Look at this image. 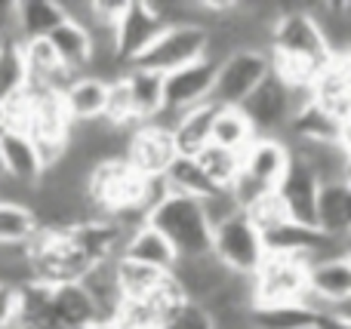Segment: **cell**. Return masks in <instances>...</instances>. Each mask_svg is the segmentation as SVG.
<instances>
[{"mask_svg":"<svg viewBox=\"0 0 351 329\" xmlns=\"http://www.w3.org/2000/svg\"><path fill=\"white\" fill-rule=\"evenodd\" d=\"M216 105L204 102L197 108L179 114L173 127V142H176V154L179 157H197L206 145L213 142V120H216Z\"/></svg>","mask_w":351,"mask_h":329,"instance_id":"ac0fdd59","label":"cell"},{"mask_svg":"<svg viewBox=\"0 0 351 329\" xmlns=\"http://www.w3.org/2000/svg\"><path fill=\"white\" fill-rule=\"evenodd\" d=\"M206 55V28L200 25H167L160 37L148 47L145 55L136 59L130 68H145L154 74H173L179 68H188Z\"/></svg>","mask_w":351,"mask_h":329,"instance_id":"5b68a950","label":"cell"},{"mask_svg":"<svg viewBox=\"0 0 351 329\" xmlns=\"http://www.w3.org/2000/svg\"><path fill=\"white\" fill-rule=\"evenodd\" d=\"M194 160L200 163V170L210 176V182L216 185V188H231L234 179L241 176V166H243L241 154L225 151V148H219V145H206Z\"/></svg>","mask_w":351,"mask_h":329,"instance_id":"4316f807","label":"cell"},{"mask_svg":"<svg viewBox=\"0 0 351 329\" xmlns=\"http://www.w3.org/2000/svg\"><path fill=\"white\" fill-rule=\"evenodd\" d=\"M117 283H121L123 302H148L170 287V274L136 265L130 259H117Z\"/></svg>","mask_w":351,"mask_h":329,"instance_id":"7402d4cb","label":"cell"},{"mask_svg":"<svg viewBox=\"0 0 351 329\" xmlns=\"http://www.w3.org/2000/svg\"><path fill=\"white\" fill-rule=\"evenodd\" d=\"M317 231L324 237L346 240L351 237V188L346 182L324 185L317 197Z\"/></svg>","mask_w":351,"mask_h":329,"instance_id":"2e32d148","label":"cell"},{"mask_svg":"<svg viewBox=\"0 0 351 329\" xmlns=\"http://www.w3.org/2000/svg\"><path fill=\"white\" fill-rule=\"evenodd\" d=\"M37 234V219L28 207L0 200V244H31Z\"/></svg>","mask_w":351,"mask_h":329,"instance_id":"83f0119b","label":"cell"},{"mask_svg":"<svg viewBox=\"0 0 351 329\" xmlns=\"http://www.w3.org/2000/svg\"><path fill=\"white\" fill-rule=\"evenodd\" d=\"M213 83H216V65L206 59L167 74L164 77V108L176 111V114H185V111L210 102Z\"/></svg>","mask_w":351,"mask_h":329,"instance_id":"30bf717a","label":"cell"},{"mask_svg":"<svg viewBox=\"0 0 351 329\" xmlns=\"http://www.w3.org/2000/svg\"><path fill=\"white\" fill-rule=\"evenodd\" d=\"M176 154V142L173 133L158 123H139L130 135V148H127V163L133 166L139 176L145 179H158L167 176V170L173 166Z\"/></svg>","mask_w":351,"mask_h":329,"instance_id":"9c48e42d","label":"cell"},{"mask_svg":"<svg viewBox=\"0 0 351 329\" xmlns=\"http://www.w3.org/2000/svg\"><path fill=\"white\" fill-rule=\"evenodd\" d=\"M346 185L351 188V160H348V170H346Z\"/></svg>","mask_w":351,"mask_h":329,"instance_id":"8d00e7d4","label":"cell"},{"mask_svg":"<svg viewBox=\"0 0 351 329\" xmlns=\"http://www.w3.org/2000/svg\"><path fill=\"white\" fill-rule=\"evenodd\" d=\"M293 163V148L287 139H274V135H259L253 145L243 151V166L241 172H247L250 179H256L265 188H278L280 179L287 176Z\"/></svg>","mask_w":351,"mask_h":329,"instance_id":"7c38bea8","label":"cell"},{"mask_svg":"<svg viewBox=\"0 0 351 329\" xmlns=\"http://www.w3.org/2000/svg\"><path fill=\"white\" fill-rule=\"evenodd\" d=\"M308 295V262L293 256H265L262 268L253 274L256 308L302 305Z\"/></svg>","mask_w":351,"mask_h":329,"instance_id":"3957f363","label":"cell"},{"mask_svg":"<svg viewBox=\"0 0 351 329\" xmlns=\"http://www.w3.org/2000/svg\"><path fill=\"white\" fill-rule=\"evenodd\" d=\"M200 207H204V215H206V222H210V228H219L228 219L241 215V207H237L234 194H231L228 188H216L210 197L200 200Z\"/></svg>","mask_w":351,"mask_h":329,"instance_id":"4dcf8cb0","label":"cell"},{"mask_svg":"<svg viewBox=\"0 0 351 329\" xmlns=\"http://www.w3.org/2000/svg\"><path fill=\"white\" fill-rule=\"evenodd\" d=\"M65 22L59 0H19V43L43 40Z\"/></svg>","mask_w":351,"mask_h":329,"instance_id":"44dd1931","label":"cell"},{"mask_svg":"<svg viewBox=\"0 0 351 329\" xmlns=\"http://www.w3.org/2000/svg\"><path fill=\"white\" fill-rule=\"evenodd\" d=\"M123 83L133 98V111L139 123H152L164 111V74L145 71V68H127Z\"/></svg>","mask_w":351,"mask_h":329,"instance_id":"ffe728a7","label":"cell"},{"mask_svg":"<svg viewBox=\"0 0 351 329\" xmlns=\"http://www.w3.org/2000/svg\"><path fill=\"white\" fill-rule=\"evenodd\" d=\"M333 62H336V68H339L342 80H346V86H348V92H351V53L348 55H339V59H333Z\"/></svg>","mask_w":351,"mask_h":329,"instance_id":"e575fe53","label":"cell"},{"mask_svg":"<svg viewBox=\"0 0 351 329\" xmlns=\"http://www.w3.org/2000/svg\"><path fill=\"white\" fill-rule=\"evenodd\" d=\"M315 329H351V317L339 311H324L315 317Z\"/></svg>","mask_w":351,"mask_h":329,"instance_id":"836d02e7","label":"cell"},{"mask_svg":"<svg viewBox=\"0 0 351 329\" xmlns=\"http://www.w3.org/2000/svg\"><path fill=\"white\" fill-rule=\"evenodd\" d=\"M47 40L53 43L59 62L74 74V77H77V74H86L90 59H93V34L84 28V25H74L65 18Z\"/></svg>","mask_w":351,"mask_h":329,"instance_id":"d6986e66","label":"cell"},{"mask_svg":"<svg viewBox=\"0 0 351 329\" xmlns=\"http://www.w3.org/2000/svg\"><path fill=\"white\" fill-rule=\"evenodd\" d=\"M148 225L160 231L179 259H194L213 252V228L204 215V207L194 197L170 194L164 203L152 209Z\"/></svg>","mask_w":351,"mask_h":329,"instance_id":"6da1fadb","label":"cell"},{"mask_svg":"<svg viewBox=\"0 0 351 329\" xmlns=\"http://www.w3.org/2000/svg\"><path fill=\"white\" fill-rule=\"evenodd\" d=\"M170 280L185 302L210 305V302L225 289V283L231 280V271L225 268L213 252H206V256L179 259L170 271Z\"/></svg>","mask_w":351,"mask_h":329,"instance_id":"52a82bcc","label":"cell"},{"mask_svg":"<svg viewBox=\"0 0 351 329\" xmlns=\"http://www.w3.org/2000/svg\"><path fill=\"white\" fill-rule=\"evenodd\" d=\"M164 18L152 10V0H127V10L114 25V49L123 65H136L164 31Z\"/></svg>","mask_w":351,"mask_h":329,"instance_id":"8992f818","label":"cell"},{"mask_svg":"<svg viewBox=\"0 0 351 329\" xmlns=\"http://www.w3.org/2000/svg\"><path fill=\"white\" fill-rule=\"evenodd\" d=\"M268 74H271V53L237 49L216 68V83H213L210 102L216 108H241Z\"/></svg>","mask_w":351,"mask_h":329,"instance_id":"7a4b0ae2","label":"cell"},{"mask_svg":"<svg viewBox=\"0 0 351 329\" xmlns=\"http://www.w3.org/2000/svg\"><path fill=\"white\" fill-rule=\"evenodd\" d=\"M164 179H167L170 194L194 197V200H204V197H210L216 191V185L210 182V176L200 170V163L194 157H176Z\"/></svg>","mask_w":351,"mask_h":329,"instance_id":"d4e9b609","label":"cell"},{"mask_svg":"<svg viewBox=\"0 0 351 329\" xmlns=\"http://www.w3.org/2000/svg\"><path fill=\"white\" fill-rule=\"evenodd\" d=\"M108 86L105 80L90 77V74H77L71 83L62 90V105H65L71 123L80 120H99L105 117V105H108Z\"/></svg>","mask_w":351,"mask_h":329,"instance_id":"5bb4252c","label":"cell"},{"mask_svg":"<svg viewBox=\"0 0 351 329\" xmlns=\"http://www.w3.org/2000/svg\"><path fill=\"white\" fill-rule=\"evenodd\" d=\"M278 197L284 203L287 215L299 225H308V228H317V197H321V182L317 176L302 163L299 157H293L290 170L287 176L280 179L278 188Z\"/></svg>","mask_w":351,"mask_h":329,"instance_id":"8fae6325","label":"cell"},{"mask_svg":"<svg viewBox=\"0 0 351 329\" xmlns=\"http://www.w3.org/2000/svg\"><path fill=\"white\" fill-rule=\"evenodd\" d=\"M160 329H216V324H213V314L204 305L182 299L167 311Z\"/></svg>","mask_w":351,"mask_h":329,"instance_id":"f1b7e54d","label":"cell"},{"mask_svg":"<svg viewBox=\"0 0 351 329\" xmlns=\"http://www.w3.org/2000/svg\"><path fill=\"white\" fill-rule=\"evenodd\" d=\"M213 256L241 277H253L265 262V240L262 231L247 219V215H234L225 225L213 228Z\"/></svg>","mask_w":351,"mask_h":329,"instance_id":"277c9868","label":"cell"},{"mask_svg":"<svg viewBox=\"0 0 351 329\" xmlns=\"http://www.w3.org/2000/svg\"><path fill=\"white\" fill-rule=\"evenodd\" d=\"M0 160H3L6 176L22 185H31V188H37L43 172H47L40 148L34 145V139H31L25 129L6 127V133L0 135Z\"/></svg>","mask_w":351,"mask_h":329,"instance_id":"4fadbf2b","label":"cell"},{"mask_svg":"<svg viewBox=\"0 0 351 329\" xmlns=\"http://www.w3.org/2000/svg\"><path fill=\"white\" fill-rule=\"evenodd\" d=\"M247 215L250 222H253L256 228H259L262 234L265 231H271V228H278L280 222H287L290 215H287V209H284V203H280V197H278V191H271V194H265L259 203H256L253 209H247Z\"/></svg>","mask_w":351,"mask_h":329,"instance_id":"f546056e","label":"cell"},{"mask_svg":"<svg viewBox=\"0 0 351 329\" xmlns=\"http://www.w3.org/2000/svg\"><path fill=\"white\" fill-rule=\"evenodd\" d=\"M293 157H299L311 172L317 176V182L333 185V182H346V170H348V157L342 154L339 142H293Z\"/></svg>","mask_w":351,"mask_h":329,"instance_id":"e0dca14e","label":"cell"},{"mask_svg":"<svg viewBox=\"0 0 351 329\" xmlns=\"http://www.w3.org/2000/svg\"><path fill=\"white\" fill-rule=\"evenodd\" d=\"M351 302V262L346 256L321 259L308 268V295L302 305L315 314L339 311Z\"/></svg>","mask_w":351,"mask_h":329,"instance_id":"ba28073f","label":"cell"},{"mask_svg":"<svg viewBox=\"0 0 351 329\" xmlns=\"http://www.w3.org/2000/svg\"><path fill=\"white\" fill-rule=\"evenodd\" d=\"M6 127H10V123H6V111H3V108H0V135H3V133H6Z\"/></svg>","mask_w":351,"mask_h":329,"instance_id":"d590c367","label":"cell"},{"mask_svg":"<svg viewBox=\"0 0 351 329\" xmlns=\"http://www.w3.org/2000/svg\"><path fill=\"white\" fill-rule=\"evenodd\" d=\"M259 139V133L253 129V123L247 120L241 108H219L216 111V120H213V142L210 145H219L225 151H234L243 157L253 142Z\"/></svg>","mask_w":351,"mask_h":329,"instance_id":"603a6c76","label":"cell"},{"mask_svg":"<svg viewBox=\"0 0 351 329\" xmlns=\"http://www.w3.org/2000/svg\"><path fill=\"white\" fill-rule=\"evenodd\" d=\"M121 259H130V262L145 265V268H154V271H164V274H170L173 265L179 262L170 240L160 231H154L152 225H142L130 234L127 244H123Z\"/></svg>","mask_w":351,"mask_h":329,"instance_id":"9a60e30c","label":"cell"},{"mask_svg":"<svg viewBox=\"0 0 351 329\" xmlns=\"http://www.w3.org/2000/svg\"><path fill=\"white\" fill-rule=\"evenodd\" d=\"M28 90V68H25L22 43H0V108L25 96Z\"/></svg>","mask_w":351,"mask_h":329,"instance_id":"cb8c5ba5","label":"cell"},{"mask_svg":"<svg viewBox=\"0 0 351 329\" xmlns=\"http://www.w3.org/2000/svg\"><path fill=\"white\" fill-rule=\"evenodd\" d=\"M346 259H348V262H351V237L346 240Z\"/></svg>","mask_w":351,"mask_h":329,"instance_id":"74e56055","label":"cell"},{"mask_svg":"<svg viewBox=\"0 0 351 329\" xmlns=\"http://www.w3.org/2000/svg\"><path fill=\"white\" fill-rule=\"evenodd\" d=\"M19 40V0H0V43Z\"/></svg>","mask_w":351,"mask_h":329,"instance_id":"1f68e13d","label":"cell"},{"mask_svg":"<svg viewBox=\"0 0 351 329\" xmlns=\"http://www.w3.org/2000/svg\"><path fill=\"white\" fill-rule=\"evenodd\" d=\"M253 326L256 329H315L317 314L305 305H271V308H253Z\"/></svg>","mask_w":351,"mask_h":329,"instance_id":"484cf974","label":"cell"},{"mask_svg":"<svg viewBox=\"0 0 351 329\" xmlns=\"http://www.w3.org/2000/svg\"><path fill=\"white\" fill-rule=\"evenodd\" d=\"M19 314V289L10 283H0V329H12Z\"/></svg>","mask_w":351,"mask_h":329,"instance_id":"d6a6232c","label":"cell"}]
</instances>
